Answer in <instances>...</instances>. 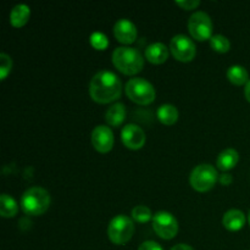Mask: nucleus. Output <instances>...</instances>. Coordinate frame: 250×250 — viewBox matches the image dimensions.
Instances as JSON below:
<instances>
[{"label": "nucleus", "instance_id": "19", "mask_svg": "<svg viewBox=\"0 0 250 250\" xmlns=\"http://www.w3.org/2000/svg\"><path fill=\"white\" fill-rule=\"evenodd\" d=\"M227 77L236 85H243L244 83L249 82L248 71L241 65H232L231 67H229V70H227Z\"/></svg>", "mask_w": 250, "mask_h": 250}, {"label": "nucleus", "instance_id": "3", "mask_svg": "<svg viewBox=\"0 0 250 250\" xmlns=\"http://www.w3.org/2000/svg\"><path fill=\"white\" fill-rule=\"evenodd\" d=\"M50 202V194L44 188L32 187L22 195L21 209L23 210L24 214L38 216L49 209Z\"/></svg>", "mask_w": 250, "mask_h": 250}, {"label": "nucleus", "instance_id": "8", "mask_svg": "<svg viewBox=\"0 0 250 250\" xmlns=\"http://www.w3.org/2000/svg\"><path fill=\"white\" fill-rule=\"evenodd\" d=\"M153 229L163 239H172L178 232V222L171 212L159 211L153 216Z\"/></svg>", "mask_w": 250, "mask_h": 250}, {"label": "nucleus", "instance_id": "6", "mask_svg": "<svg viewBox=\"0 0 250 250\" xmlns=\"http://www.w3.org/2000/svg\"><path fill=\"white\" fill-rule=\"evenodd\" d=\"M217 178V171L210 164H200L197 167L193 168L192 173H190V186L194 188L198 192H207V190L211 189L216 183Z\"/></svg>", "mask_w": 250, "mask_h": 250}, {"label": "nucleus", "instance_id": "21", "mask_svg": "<svg viewBox=\"0 0 250 250\" xmlns=\"http://www.w3.org/2000/svg\"><path fill=\"white\" fill-rule=\"evenodd\" d=\"M210 45L214 50L219 51V53H226L229 50L231 43H229L227 37L222 36V34H215L210 38Z\"/></svg>", "mask_w": 250, "mask_h": 250}, {"label": "nucleus", "instance_id": "26", "mask_svg": "<svg viewBox=\"0 0 250 250\" xmlns=\"http://www.w3.org/2000/svg\"><path fill=\"white\" fill-rule=\"evenodd\" d=\"M138 250H163L161 246L154 241H146L139 246Z\"/></svg>", "mask_w": 250, "mask_h": 250}, {"label": "nucleus", "instance_id": "10", "mask_svg": "<svg viewBox=\"0 0 250 250\" xmlns=\"http://www.w3.org/2000/svg\"><path fill=\"white\" fill-rule=\"evenodd\" d=\"M92 144L99 153H107L114 146V133L111 128L104 125L97 126L92 132Z\"/></svg>", "mask_w": 250, "mask_h": 250}, {"label": "nucleus", "instance_id": "27", "mask_svg": "<svg viewBox=\"0 0 250 250\" xmlns=\"http://www.w3.org/2000/svg\"><path fill=\"white\" fill-rule=\"evenodd\" d=\"M219 181L221 185L229 186V185H231L232 181H233V178H232V176L229 175V173H222V175L219 177Z\"/></svg>", "mask_w": 250, "mask_h": 250}, {"label": "nucleus", "instance_id": "23", "mask_svg": "<svg viewBox=\"0 0 250 250\" xmlns=\"http://www.w3.org/2000/svg\"><path fill=\"white\" fill-rule=\"evenodd\" d=\"M90 44L95 49L103 50V49H105L109 45V41H107V37L104 33H102V32H94L90 36Z\"/></svg>", "mask_w": 250, "mask_h": 250}, {"label": "nucleus", "instance_id": "5", "mask_svg": "<svg viewBox=\"0 0 250 250\" xmlns=\"http://www.w3.org/2000/svg\"><path fill=\"white\" fill-rule=\"evenodd\" d=\"M134 233V224L127 215H117L110 221L107 236L115 244H126Z\"/></svg>", "mask_w": 250, "mask_h": 250}, {"label": "nucleus", "instance_id": "20", "mask_svg": "<svg viewBox=\"0 0 250 250\" xmlns=\"http://www.w3.org/2000/svg\"><path fill=\"white\" fill-rule=\"evenodd\" d=\"M19 205L16 200L9 194H1L0 197V214L2 217H14L17 214Z\"/></svg>", "mask_w": 250, "mask_h": 250}, {"label": "nucleus", "instance_id": "11", "mask_svg": "<svg viewBox=\"0 0 250 250\" xmlns=\"http://www.w3.org/2000/svg\"><path fill=\"white\" fill-rule=\"evenodd\" d=\"M121 138L125 146L129 149H141L146 143V133L139 126L134 124H128L122 128Z\"/></svg>", "mask_w": 250, "mask_h": 250}, {"label": "nucleus", "instance_id": "22", "mask_svg": "<svg viewBox=\"0 0 250 250\" xmlns=\"http://www.w3.org/2000/svg\"><path fill=\"white\" fill-rule=\"evenodd\" d=\"M132 217L139 224H144V222H148L153 217V214H151L149 208L144 207V205H137L132 210Z\"/></svg>", "mask_w": 250, "mask_h": 250}, {"label": "nucleus", "instance_id": "12", "mask_svg": "<svg viewBox=\"0 0 250 250\" xmlns=\"http://www.w3.org/2000/svg\"><path fill=\"white\" fill-rule=\"evenodd\" d=\"M114 34L121 43L131 44L137 38V27L131 20L120 19L114 26Z\"/></svg>", "mask_w": 250, "mask_h": 250}, {"label": "nucleus", "instance_id": "13", "mask_svg": "<svg viewBox=\"0 0 250 250\" xmlns=\"http://www.w3.org/2000/svg\"><path fill=\"white\" fill-rule=\"evenodd\" d=\"M146 56L151 63H163L168 58V49L164 43H151L146 46Z\"/></svg>", "mask_w": 250, "mask_h": 250}, {"label": "nucleus", "instance_id": "18", "mask_svg": "<svg viewBox=\"0 0 250 250\" xmlns=\"http://www.w3.org/2000/svg\"><path fill=\"white\" fill-rule=\"evenodd\" d=\"M156 115H158V119L160 120V122H163L164 125H167V126H171L178 120L177 107L171 104L161 105L158 109Z\"/></svg>", "mask_w": 250, "mask_h": 250}, {"label": "nucleus", "instance_id": "2", "mask_svg": "<svg viewBox=\"0 0 250 250\" xmlns=\"http://www.w3.org/2000/svg\"><path fill=\"white\" fill-rule=\"evenodd\" d=\"M115 67L125 75H136L144 66V59L141 51L132 46H119L112 53Z\"/></svg>", "mask_w": 250, "mask_h": 250}, {"label": "nucleus", "instance_id": "29", "mask_svg": "<svg viewBox=\"0 0 250 250\" xmlns=\"http://www.w3.org/2000/svg\"><path fill=\"white\" fill-rule=\"evenodd\" d=\"M244 94H246L247 100L250 103V81L246 84V89H244Z\"/></svg>", "mask_w": 250, "mask_h": 250}, {"label": "nucleus", "instance_id": "9", "mask_svg": "<svg viewBox=\"0 0 250 250\" xmlns=\"http://www.w3.org/2000/svg\"><path fill=\"white\" fill-rule=\"evenodd\" d=\"M170 49L172 55L175 56L177 60L183 61V62H188L194 59L195 54H197V48L195 44L189 37L185 36V34H177L171 39Z\"/></svg>", "mask_w": 250, "mask_h": 250}, {"label": "nucleus", "instance_id": "25", "mask_svg": "<svg viewBox=\"0 0 250 250\" xmlns=\"http://www.w3.org/2000/svg\"><path fill=\"white\" fill-rule=\"evenodd\" d=\"M176 4L180 5L185 10H193L199 6L200 1L199 0H178V1H176Z\"/></svg>", "mask_w": 250, "mask_h": 250}, {"label": "nucleus", "instance_id": "4", "mask_svg": "<svg viewBox=\"0 0 250 250\" xmlns=\"http://www.w3.org/2000/svg\"><path fill=\"white\" fill-rule=\"evenodd\" d=\"M126 94L132 102L139 105H148L155 99V89L153 84L142 77L131 78L126 83Z\"/></svg>", "mask_w": 250, "mask_h": 250}, {"label": "nucleus", "instance_id": "24", "mask_svg": "<svg viewBox=\"0 0 250 250\" xmlns=\"http://www.w3.org/2000/svg\"><path fill=\"white\" fill-rule=\"evenodd\" d=\"M12 61L11 58L6 54H0V80H5L9 72L11 71Z\"/></svg>", "mask_w": 250, "mask_h": 250}, {"label": "nucleus", "instance_id": "30", "mask_svg": "<svg viewBox=\"0 0 250 250\" xmlns=\"http://www.w3.org/2000/svg\"><path fill=\"white\" fill-rule=\"evenodd\" d=\"M249 224H250V211H249Z\"/></svg>", "mask_w": 250, "mask_h": 250}, {"label": "nucleus", "instance_id": "14", "mask_svg": "<svg viewBox=\"0 0 250 250\" xmlns=\"http://www.w3.org/2000/svg\"><path fill=\"white\" fill-rule=\"evenodd\" d=\"M246 224V216L238 209H231L222 217V225L229 231H239Z\"/></svg>", "mask_w": 250, "mask_h": 250}, {"label": "nucleus", "instance_id": "16", "mask_svg": "<svg viewBox=\"0 0 250 250\" xmlns=\"http://www.w3.org/2000/svg\"><path fill=\"white\" fill-rule=\"evenodd\" d=\"M31 15V9L26 4H17L10 12V22L14 27H22L27 23Z\"/></svg>", "mask_w": 250, "mask_h": 250}, {"label": "nucleus", "instance_id": "7", "mask_svg": "<svg viewBox=\"0 0 250 250\" xmlns=\"http://www.w3.org/2000/svg\"><path fill=\"white\" fill-rule=\"evenodd\" d=\"M188 29L197 41H205L212 37V22L209 15L204 11H197L188 21Z\"/></svg>", "mask_w": 250, "mask_h": 250}, {"label": "nucleus", "instance_id": "15", "mask_svg": "<svg viewBox=\"0 0 250 250\" xmlns=\"http://www.w3.org/2000/svg\"><path fill=\"white\" fill-rule=\"evenodd\" d=\"M239 160V154L236 149L229 148L225 149L220 153V155L217 156L216 165L219 167V170L221 171H229L231 168H233L237 165Z\"/></svg>", "mask_w": 250, "mask_h": 250}, {"label": "nucleus", "instance_id": "1", "mask_svg": "<svg viewBox=\"0 0 250 250\" xmlns=\"http://www.w3.org/2000/svg\"><path fill=\"white\" fill-rule=\"evenodd\" d=\"M122 84L114 72L107 70L99 71L93 76L89 84V93L93 100L100 104H107L120 98Z\"/></svg>", "mask_w": 250, "mask_h": 250}, {"label": "nucleus", "instance_id": "28", "mask_svg": "<svg viewBox=\"0 0 250 250\" xmlns=\"http://www.w3.org/2000/svg\"><path fill=\"white\" fill-rule=\"evenodd\" d=\"M171 250H194V249H193L190 246H188V244L181 243V244H176L175 247L171 248Z\"/></svg>", "mask_w": 250, "mask_h": 250}, {"label": "nucleus", "instance_id": "17", "mask_svg": "<svg viewBox=\"0 0 250 250\" xmlns=\"http://www.w3.org/2000/svg\"><path fill=\"white\" fill-rule=\"evenodd\" d=\"M125 116H126L125 105L122 103H116L107 109L106 114H105V120L110 126L117 127L125 121Z\"/></svg>", "mask_w": 250, "mask_h": 250}]
</instances>
